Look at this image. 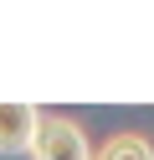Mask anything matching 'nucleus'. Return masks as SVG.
<instances>
[{
	"mask_svg": "<svg viewBox=\"0 0 154 160\" xmlns=\"http://www.w3.org/2000/svg\"><path fill=\"white\" fill-rule=\"evenodd\" d=\"M36 129H41V108L36 103H0V155H26L36 145Z\"/></svg>",
	"mask_w": 154,
	"mask_h": 160,
	"instance_id": "obj_2",
	"label": "nucleus"
},
{
	"mask_svg": "<svg viewBox=\"0 0 154 160\" xmlns=\"http://www.w3.org/2000/svg\"><path fill=\"white\" fill-rule=\"evenodd\" d=\"M92 160H154V145L144 134H108L92 150Z\"/></svg>",
	"mask_w": 154,
	"mask_h": 160,
	"instance_id": "obj_3",
	"label": "nucleus"
},
{
	"mask_svg": "<svg viewBox=\"0 0 154 160\" xmlns=\"http://www.w3.org/2000/svg\"><path fill=\"white\" fill-rule=\"evenodd\" d=\"M31 160H92V150H87V134H82L67 114H41Z\"/></svg>",
	"mask_w": 154,
	"mask_h": 160,
	"instance_id": "obj_1",
	"label": "nucleus"
}]
</instances>
